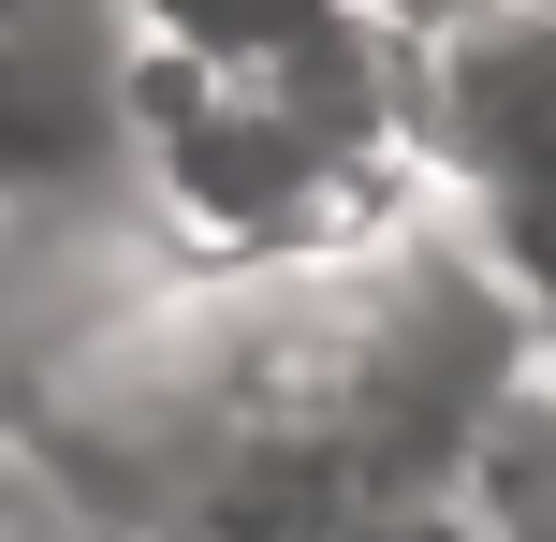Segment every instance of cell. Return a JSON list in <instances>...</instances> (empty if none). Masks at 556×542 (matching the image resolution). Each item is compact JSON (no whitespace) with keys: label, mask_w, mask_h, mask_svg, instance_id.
Returning <instances> with one entry per match:
<instances>
[{"label":"cell","mask_w":556,"mask_h":542,"mask_svg":"<svg viewBox=\"0 0 556 542\" xmlns=\"http://www.w3.org/2000/svg\"><path fill=\"white\" fill-rule=\"evenodd\" d=\"M117 191L176 279L352 264L425 220L395 15H117L103 29Z\"/></svg>","instance_id":"1"},{"label":"cell","mask_w":556,"mask_h":542,"mask_svg":"<svg viewBox=\"0 0 556 542\" xmlns=\"http://www.w3.org/2000/svg\"><path fill=\"white\" fill-rule=\"evenodd\" d=\"M440 514L469 542H556V352L483 411V440H469V469H454Z\"/></svg>","instance_id":"2"}]
</instances>
